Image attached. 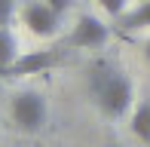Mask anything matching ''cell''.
<instances>
[{
    "instance_id": "11",
    "label": "cell",
    "mask_w": 150,
    "mask_h": 147,
    "mask_svg": "<svg viewBox=\"0 0 150 147\" xmlns=\"http://www.w3.org/2000/svg\"><path fill=\"white\" fill-rule=\"evenodd\" d=\"M46 3H49V6H52V9H55V12H58V16H64V12H67V9H71V3H74V0H46Z\"/></svg>"
},
{
    "instance_id": "6",
    "label": "cell",
    "mask_w": 150,
    "mask_h": 147,
    "mask_svg": "<svg viewBox=\"0 0 150 147\" xmlns=\"http://www.w3.org/2000/svg\"><path fill=\"white\" fill-rule=\"evenodd\" d=\"M120 28H122V31H141V28H150V0H141L135 9H129L126 16H120Z\"/></svg>"
},
{
    "instance_id": "4",
    "label": "cell",
    "mask_w": 150,
    "mask_h": 147,
    "mask_svg": "<svg viewBox=\"0 0 150 147\" xmlns=\"http://www.w3.org/2000/svg\"><path fill=\"white\" fill-rule=\"evenodd\" d=\"M22 22L28 25V31L34 37H55L58 34V22H61V16L55 9H52L46 0H31L28 6H25V12H22Z\"/></svg>"
},
{
    "instance_id": "10",
    "label": "cell",
    "mask_w": 150,
    "mask_h": 147,
    "mask_svg": "<svg viewBox=\"0 0 150 147\" xmlns=\"http://www.w3.org/2000/svg\"><path fill=\"white\" fill-rule=\"evenodd\" d=\"M12 9H16V0H0V28H6V25H9Z\"/></svg>"
},
{
    "instance_id": "5",
    "label": "cell",
    "mask_w": 150,
    "mask_h": 147,
    "mask_svg": "<svg viewBox=\"0 0 150 147\" xmlns=\"http://www.w3.org/2000/svg\"><path fill=\"white\" fill-rule=\"evenodd\" d=\"M107 37H110V28L101 18L80 16L74 31H71V46H77V49H98V46L107 43Z\"/></svg>"
},
{
    "instance_id": "12",
    "label": "cell",
    "mask_w": 150,
    "mask_h": 147,
    "mask_svg": "<svg viewBox=\"0 0 150 147\" xmlns=\"http://www.w3.org/2000/svg\"><path fill=\"white\" fill-rule=\"evenodd\" d=\"M144 58H147V61H150V40H147V43H144Z\"/></svg>"
},
{
    "instance_id": "9",
    "label": "cell",
    "mask_w": 150,
    "mask_h": 147,
    "mask_svg": "<svg viewBox=\"0 0 150 147\" xmlns=\"http://www.w3.org/2000/svg\"><path fill=\"white\" fill-rule=\"evenodd\" d=\"M98 6H101V9H104L110 18H120V16H126L129 0H98Z\"/></svg>"
},
{
    "instance_id": "1",
    "label": "cell",
    "mask_w": 150,
    "mask_h": 147,
    "mask_svg": "<svg viewBox=\"0 0 150 147\" xmlns=\"http://www.w3.org/2000/svg\"><path fill=\"white\" fill-rule=\"evenodd\" d=\"M89 92L98 104V110L110 119H120L132 110L135 104V86L126 77V71H120L113 61L101 58L89 68Z\"/></svg>"
},
{
    "instance_id": "3",
    "label": "cell",
    "mask_w": 150,
    "mask_h": 147,
    "mask_svg": "<svg viewBox=\"0 0 150 147\" xmlns=\"http://www.w3.org/2000/svg\"><path fill=\"white\" fill-rule=\"evenodd\" d=\"M55 64H61V52L58 49H34V52L18 55L6 71H0V77L16 80V77H31V74H46L49 68H55Z\"/></svg>"
},
{
    "instance_id": "2",
    "label": "cell",
    "mask_w": 150,
    "mask_h": 147,
    "mask_svg": "<svg viewBox=\"0 0 150 147\" xmlns=\"http://www.w3.org/2000/svg\"><path fill=\"white\" fill-rule=\"evenodd\" d=\"M9 117L12 123L18 126L22 132H40L46 126V117H49V107H46V98L34 89H22L12 95L9 101Z\"/></svg>"
},
{
    "instance_id": "7",
    "label": "cell",
    "mask_w": 150,
    "mask_h": 147,
    "mask_svg": "<svg viewBox=\"0 0 150 147\" xmlns=\"http://www.w3.org/2000/svg\"><path fill=\"white\" fill-rule=\"evenodd\" d=\"M132 135L141 144H150V101H141L132 110Z\"/></svg>"
},
{
    "instance_id": "8",
    "label": "cell",
    "mask_w": 150,
    "mask_h": 147,
    "mask_svg": "<svg viewBox=\"0 0 150 147\" xmlns=\"http://www.w3.org/2000/svg\"><path fill=\"white\" fill-rule=\"evenodd\" d=\"M18 58V40L9 28H0V71H6Z\"/></svg>"
},
{
    "instance_id": "13",
    "label": "cell",
    "mask_w": 150,
    "mask_h": 147,
    "mask_svg": "<svg viewBox=\"0 0 150 147\" xmlns=\"http://www.w3.org/2000/svg\"><path fill=\"white\" fill-rule=\"evenodd\" d=\"M0 80H3V77H0Z\"/></svg>"
}]
</instances>
